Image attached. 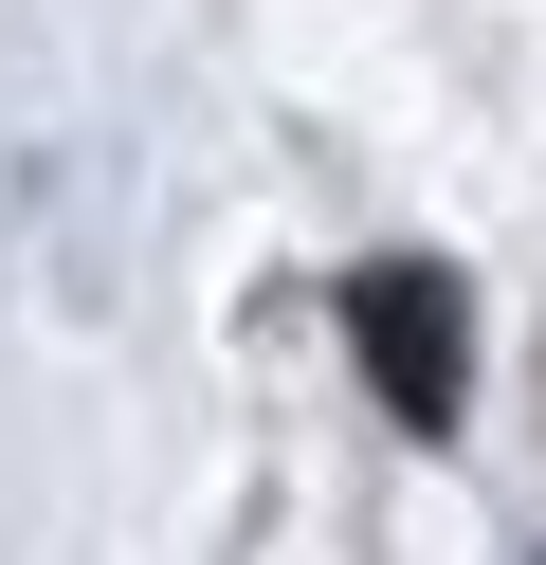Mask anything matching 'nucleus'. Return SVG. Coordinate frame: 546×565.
Wrapping results in <instances>:
<instances>
[{
	"label": "nucleus",
	"mask_w": 546,
	"mask_h": 565,
	"mask_svg": "<svg viewBox=\"0 0 546 565\" xmlns=\"http://www.w3.org/2000/svg\"><path fill=\"white\" fill-rule=\"evenodd\" d=\"M346 347H364V383H383L400 438H456V402H473V310H456L437 256H364V274H346Z\"/></svg>",
	"instance_id": "nucleus-1"
}]
</instances>
